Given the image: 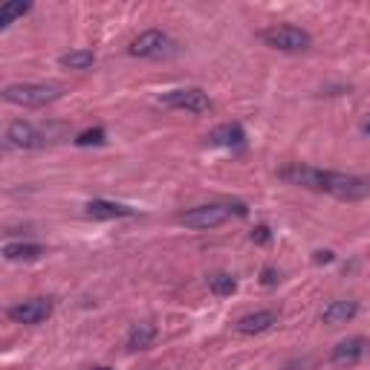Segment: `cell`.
Instances as JSON below:
<instances>
[{"instance_id": "obj_1", "label": "cell", "mask_w": 370, "mask_h": 370, "mask_svg": "<svg viewBox=\"0 0 370 370\" xmlns=\"http://www.w3.org/2000/svg\"><path fill=\"white\" fill-rule=\"evenodd\" d=\"M284 182L298 185V189H310V191H321L330 194L336 200L344 203H359L370 197V176H359V174H342V171H321L312 165H287L278 171Z\"/></svg>"}, {"instance_id": "obj_2", "label": "cell", "mask_w": 370, "mask_h": 370, "mask_svg": "<svg viewBox=\"0 0 370 370\" xmlns=\"http://www.w3.org/2000/svg\"><path fill=\"white\" fill-rule=\"evenodd\" d=\"M231 208L235 214L246 217V206H223V203H206V206H194L189 211L176 214V223L185 226V228H194V231H208V228H217L223 226L228 217H231Z\"/></svg>"}, {"instance_id": "obj_3", "label": "cell", "mask_w": 370, "mask_h": 370, "mask_svg": "<svg viewBox=\"0 0 370 370\" xmlns=\"http://www.w3.org/2000/svg\"><path fill=\"white\" fill-rule=\"evenodd\" d=\"M64 96L61 84H9L4 87V99L18 107H46Z\"/></svg>"}, {"instance_id": "obj_4", "label": "cell", "mask_w": 370, "mask_h": 370, "mask_svg": "<svg viewBox=\"0 0 370 370\" xmlns=\"http://www.w3.org/2000/svg\"><path fill=\"white\" fill-rule=\"evenodd\" d=\"M263 43L272 46L278 53H307L312 46V35L301 26H292V23H278V26H269L260 32Z\"/></svg>"}, {"instance_id": "obj_5", "label": "cell", "mask_w": 370, "mask_h": 370, "mask_svg": "<svg viewBox=\"0 0 370 370\" xmlns=\"http://www.w3.org/2000/svg\"><path fill=\"white\" fill-rule=\"evenodd\" d=\"M127 53H130L133 58H154V61H159V58H171V56L176 53V43H174V38H171L168 32H162V29H148V32L136 35V38L130 41Z\"/></svg>"}, {"instance_id": "obj_6", "label": "cell", "mask_w": 370, "mask_h": 370, "mask_svg": "<svg viewBox=\"0 0 370 370\" xmlns=\"http://www.w3.org/2000/svg\"><path fill=\"white\" fill-rule=\"evenodd\" d=\"M159 105L162 107H171V110H185V113H194V116H203L211 110V99L208 92H203L200 87H179V90H168L159 96Z\"/></svg>"}, {"instance_id": "obj_7", "label": "cell", "mask_w": 370, "mask_h": 370, "mask_svg": "<svg viewBox=\"0 0 370 370\" xmlns=\"http://www.w3.org/2000/svg\"><path fill=\"white\" fill-rule=\"evenodd\" d=\"M50 315H53V301L50 298H26V301L9 307V318L15 324H26V327L43 324Z\"/></svg>"}, {"instance_id": "obj_8", "label": "cell", "mask_w": 370, "mask_h": 370, "mask_svg": "<svg viewBox=\"0 0 370 370\" xmlns=\"http://www.w3.org/2000/svg\"><path fill=\"white\" fill-rule=\"evenodd\" d=\"M367 350H370V342H367L364 336H350V339H344V342H339V344L333 347L330 364H333V367H342V370L356 367V364L367 356Z\"/></svg>"}, {"instance_id": "obj_9", "label": "cell", "mask_w": 370, "mask_h": 370, "mask_svg": "<svg viewBox=\"0 0 370 370\" xmlns=\"http://www.w3.org/2000/svg\"><path fill=\"white\" fill-rule=\"evenodd\" d=\"M43 142H46V136H43L32 122L15 119V122L6 127V145H12V148L35 151V148H43Z\"/></svg>"}, {"instance_id": "obj_10", "label": "cell", "mask_w": 370, "mask_h": 370, "mask_svg": "<svg viewBox=\"0 0 370 370\" xmlns=\"http://www.w3.org/2000/svg\"><path fill=\"white\" fill-rule=\"evenodd\" d=\"M278 324V312L275 310H258V312H246L243 318H238V333L240 336H260L266 330H272Z\"/></svg>"}, {"instance_id": "obj_11", "label": "cell", "mask_w": 370, "mask_h": 370, "mask_svg": "<svg viewBox=\"0 0 370 370\" xmlns=\"http://www.w3.org/2000/svg\"><path fill=\"white\" fill-rule=\"evenodd\" d=\"M359 315V304L356 301H347V298H339V301H330L327 307L321 310V324H327V327H342V324L353 321Z\"/></svg>"}, {"instance_id": "obj_12", "label": "cell", "mask_w": 370, "mask_h": 370, "mask_svg": "<svg viewBox=\"0 0 370 370\" xmlns=\"http://www.w3.org/2000/svg\"><path fill=\"white\" fill-rule=\"evenodd\" d=\"M208 139H211L214 145H220V148L240 151V148L246 145V130H243V125H240V122H226V125L214 127Z\"/></svg>"}, {"instance_id": "obj_13", "label": "cell", "mask_w": 370, "mask_h": 370, "mask_svg": "<svg viewBox=\"0 0 370 370\" xmlns=\"http://www.w3.org/2000/svg\"><path fill=\"white\" fill-rule=\"evenodd\" d=\"M84 211L92 220H122V217H133L136 214L130 206H122V203H113V200H90L84 206Z\"/></svg>"}, {"instance_id": "obj_14", "label": "cell", "mask_w": 370, "mask_h": 370, "mask_svg": "<svg viewBox=\"0 0 370 370\" xmlns=\"http://www.w3.org/2000/svg\"><path fill=\"white\" fill-rule=\"evenodd\" d=\"M157 336H159V330L154 327L151 321H139V324H133V327L127 330V350H148L154 342H157Z\"/></svg>"}, {"instance_id": "obj_15", "label": "cell", "mask_w": 370, "mask_h": 370, "mask_svg": "<svg viewBox=\"0 0 370 370\" xmlns=\"http://www.w3.org/2000/svg\"><path fill=\"white\" fill-rule=\"evenodd\" d=\"M58 61L67 70H90L92 64H96V53H92V50H70Z\"/></svg>"}, {"instance_id": "obj_16", "label": "cell", "mask_w": 370, "mask_h": 370, "mask_svg": "<svg viewBox=\"0 0 370 370\" xmlns=\"http://www.w3.org/2000/svg\"><path fill=\"white\" fill-rule=\"evenodd\" d=\"M41 255H43V246H38V243H6L4 246L6 260H35Z\"/></svg>"}, {"instance_id": "obj_17", "label": "cell", "mask_w": 370, "mask_h": 370, "mask_svg": "<svg viewBox=\"0 0 370 370\" xmlns=\"http://www.w3.org/2000/svg\"><path fill=\"white\" fill-rule=\"evenodd\" d=\"M29 9H32V4H26V0H9V4H4V6H0V29H9Z\"/></svg>"}, {"instance_id": "obj_18", "label": "cell", "mask_w": 370, "mask_h": 370, "mask_svg": "<svg viewBox=\"0 0 370 370\" xmlns=\"http://www.w3.org/2000/svg\"><path fill=\"white\" fill-rule=\"evenodd\" d=\"M208 290L214 295L226 298V295H235L238 292V281L228 272H214V275H208Z\"/></svg>"}, {"instance_id": "obj_19", "label": "cell", "mask_w": 370, "mask_h": 370, "mask_svg": "<svg viewBox=\"0 0 370 370\" xmlns=\"http://www.w3.org/2000/svg\"><path fill=\"white\" fill-rule=\"evenodd\" d=\"M105 127H90V130H81L75 136V145L78 148H90V145H105Z\"/></svg>"}, {"instance_id": "obj_20", "label": "cell", "mask_w": 370, "mask_h": 370, "mask_svg": "<svg viewBox=\"0 0 370 370\" xmlns=\"http://www.w3.org/2000/svg\"><path fill=\"white\" fill-rule=\"evenodd\" d=\"M269 240H272V231H269V226H255V228H252V243L266 246Z\"/></svg>"}, {"instance_id": "obj_21", "label": "cell", "mask_w": 370, "mask_h": 370, "mask_svg": "<svg viewBox=\"0 0 370 370\" xmlns=\"http://www.w3.org/2000/svg\"><path fill=\"white\" fill-rule=\"evenodd\" d=\"M278 281H281L278 269H275V266H263V272H260V284H263V287H275Z\"/></svg>"}, {"instance_id": "obj_22", "label": "cell", "mask_w": 370, "mask_h": 370, "mask_svg": "<svg viewBox=\"0 0 370 370\" xmlns=\"http://www.w3.org/2000/svg\"><path fill=\"white\" fill-rule=\"evenodd\" d=\"M333 260H336V255H333L330 249H318V252H312V263H318V266L333 263Z\"/></svg>"}, {"instance_id": "obj_23", "label": "cell", "mask_w": 370, "mask_h": 370, "mask_svg": "<svg viewBox=\"0 0 370 370\" xmlns=\"http://www.w3.org/2000/svg\"><path fill=\"white\" fill-rule=\"evenodd\" d=\"M90 370H113V367H107V364H99V367H90Z\"/></svg>"}, {"instance_id": "obj_24", "label": "cell", "mask_w": 370, "mask_h": 370, "mask_svg": "<svg viewBox=\"0 0 370 370\" xmlns=\"http://www.w3.org/2000/svg\"><path fill=\"white\" fill-rule=\"evenodd\" d=\"M364 130H367V133H370V122H367V125H364Z\"/></svg>"}]
</instances>
